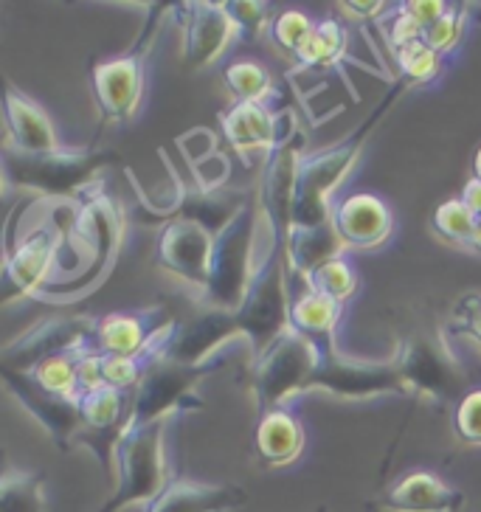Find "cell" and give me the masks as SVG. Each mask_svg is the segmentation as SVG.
Here are the masks:
<instances>
[{"instance_id":"obj_1","label":"cell","mask_w":481,"mask_h":512,"mask_svg":"<svg viewBox=\"0 0 481 512\" xmlns=\"http://www.w3.org/2000/svg\"><path fill=\"white\" fill-rule=\"evenodd\" d=\"M408 91L403 79L391 82L389 93L383 96V102L363 119L358 130H352L349 136L341 138L335 147L316 152V155H304L299 164V181H296V206H293V228H313L324 226L332 220V195L338 192V186L349 178V172L355 169L358 158L363 155V147L369 136L375 133V127L389 113L391 105L400 99V93Z\"/></svg>"},{"instance_id":"obj_2","label":"cell","mask_w":481,"mask_h":512,"mask_svg":"<svg viewBox=\"0 0 481 512\" xmlns=\"http://www.w3.org/2000/svg\"><path fill=\"white\" fill-rule=\"evenodd\" d=\"M79 206H82V231L88 237V265L82 268V273H76L71 282H54V285L40 287L31 296L34 302H85L88 296H93L105 285L107 273L119 262L127 220H124L119 200L107 195L105 181H99L79 197Z\"/></svg>"},{"instance_id":"obj_3","label":"cell","mask_w":481,"mask_h":512,"mask_svg":"<svg viewBox=\"0 0 481 512\" xmlns=\"http://www.w3.org/2000/svg\"><path fill=\"white\" fill-rule=\"evenodd\" d=\"M119 164L116 152L60 150L48 155H23L3 150L6 186L23 189L34 200H79L91 186L105 181L107 166Z\"/></svg>"},{"instance_id":"obj_4","label":"cell","mask_w":481,"mask_h":512,"mask_svg":"<svg viewBox=\"0 0 481 512\" xmlns=\"http://www.w3.org/2000/svg\"><path fill=\"white\" fill-rule=\"evenodd\" d=\"M166 428L169 420L124 431L116 445V490L96 512H121L127 507L150 504L166 490Z\"/></svg>"},{"instance_id":"obj_5","label":"cell","mask_w":481,"mask_h":512,"mask_svg":"<svg viewBox=\"0 0 481 512\" xmlns=\"http://www.w3.org/2000/svg\"><path fill=\"white\" fill-rule=\"evenodd\" d=\"M164 9L169 6H158V12L147 17L141 37L127 54L99 60L93 65L91 88L105 127H121L136 119V113L141 110L144 91H147V60H150L152 43L158 37Z\"/></svg>"},{"instance_id":"obj_6","label":"cell","mask_w":481,"mask_h":512,"mask_svg":"<svg viewBox=\"0 0 481 512\" xmlns=\"http://www.w3.org/2000/svg\"><path fill=\"white\" fill-rule=\"evenodd\" d=\"M318 366H321L318 349L307 338H301L299 332L287 330L248 369L259 417H265L271 411H287L290 403H296L299 397L310 394Z\"/></svg>"},{"instance_id":"obj_7","label":"cell","mask_w":481,"mask_h":512,"mask_svg":"<svg viewBox=\"0 0 481 512\" xmlns=\"http://www.w3.org/2000/svg\"><path fill=\"white\" fill-rule=\"evenodd\" d=\"M290 307L293 302L287 293L285 248H279L259 268L248 299L242 304L240 313L234 316L242 349L248 355V369L290 330Z\"/></svg>"},{"instance_id":"obj_8","label":"cell","mask_w":481,"mask_h":512,"mask_svg":"<svg viewBox=\"0 0 481 512\" xmlns=\"http://www.w3.org/2000/svg\"><path fill=\"white\" fill-rule=\"evenodd\" d=\"M206 375H209V369L181 366L172 361L155 363L147 377L141 380V386L133 392L121 434L130 428L152 425V422H172L186 411L203 408V400L197 397V386L203 383Z\"/></svg>"},{"instance_id":"obj_9","label":"cell","mask_w":481,"mask_h":512,"mask_svg":"<svg viewBox=\"0 0 481 512\" xmlns=\"http://www.w3.org/2000/svg\"><path fill=\"white\" fill-rule=\"evenodd\" d=\"M217 234L220 231H214L209 223L189 217V214H178V217L166 220L158 234L155 265L189 290H195L197 296L209 285Z\"/></svg>"},{"instance_id":"obj_10","label":"cell","mask_w":481,"mask_h":512,"mask_svg":"<svg viewBox=\"0 0 481 512\" xmlns=\"http://www.w3.org/2000/svg\"><path fill=\"white\" fill-rule=\"evenodd\" d=\"M62 248H68V240L51 217L34 223L26 234L20 231V240L6 245L3 302L12 304L17 299H31L48 282V273L57 265Z\"/></svg>"},{"instance_id":"obj_11","label":"cell","mask_w":481,"mask_h":512,"mask_svg":"<svg viewBox=\"0 0 481 512\" xmlns=\"http://www.w3.org/2000/svg\"><path fill=\"white\" fill-rule=\"evenodd\" d=\"M96 327H99V318L88 316V313L40 321V324H34L29 332H23L20 338H15L9 347L3 349L0 366L31 375L48 358L79 355L85 349H93Z\"/></svg>"},{"instance_id":"obj_12","label":"cell","mask_w":481,"mask_h":512,"mask_svg":"<svg viewBox=\"0 0 481 512\" xmlns=\"http://www.w3.org/2000/svg\"><path fill=\"white\" fill-rule=\"evenodd\" d=\"M304 136L299 130V119L293 110H285V136L279 147L265 161V175L256 186L262 211L276 228L279 240L285 242L293 231V206H296V181H299V164L304 152Z\"/></svg>"},{"instance_id":"obj_13","label":"cell","mask_w":481,"mask_h":512,"mask_svg":"<svg viewBox=\"0 0 481 512\" xmlns=\"http://www.w3.org/2000/svg\"><path fill=\"white\" fill-rule=\"evenodd\" d=\"M324 392L335 400H375L386 394H411L394 361H355L346 355L327 358L318 366L310 394Z\"/></svg>"},{"instance_id":"obj_14","label":"cell","mask_w":481,"mask_h":512,"mask_svg":"<svg viewBox=\"0 0 481 512\" xmlns=\"http://www.w3.org/2000/svg\"><path fill=\"white\" fill-rule=\"evenodd\" d=\"M175 17L181 26V57L186 68L206 71L226 54L237 34L226 3H175Z\"/></svg>"},{"instance_id":"obj_15","label":"cell","mask_w":481,"mask_h":512,"mask_svg":"<svg viewBox=\"0 0 481 512\" xmlns=\"http://www.w3.org/2000/svg\"><path fill=\"white\" fill-rule=\"evenodd\" d=\"M0 372H3V386L12 392V397L29 411L34 420L46 428L60 451L85 448L91 431L82 420L79 400H65V397H54V394L43 392L29 375L15 372V369L0 366Z\"/></svg>"},{"instance_id":"obj_16","label":"cell","mask_w":481,"mask_h":512,"mask_svg":"<svg viewBox=\"0 0 481 512\" xmlns=\"http://www.w3.org/2000/svg\"><path fill=\"white\" fill-rule=\"evenodd\" d=\"M391 361L408 383L411 394H425L436 403L451 400L462 383L459 366L453 361L451 349L445 347V341H431V338L414 335L400 344Z\"/></svg>"},{"instance_id":"obj_17","label":"cell","mask_w":481,"mask_h":512,"mask_svg":"<svg viewBox=\"0 0 481 512\" xmlns=\"http://www.w3.org/2000/svg\"><path fill=\"white\" fill-rule=\"evenodd\" d=\"M220 130L245 164H254L256 155H265L268 161L285 136V110L273 113L268 102H231L220 113Z\"/></svg>"},{"instance_id":"obj_18","label":"cell","mask_w":481,"mask_h":512,"mask_svg":"<svg viewBox=\"0 0 481 512\" xmlns=\"http://www.w3.org/2000/svg\"><path fill=\"white\" fill-rule=\"evenodd\" d=\"M234 344H242L234 316L203 310V316H197L195 321L178 324V332L166 349V361L195 366V369H211L217 355H223Z\"/></svg>"},{"instance_id":"obj_19","label":"cell","mask_w":481,"mask_h":512,"mask_svg":"<svg viewBox=\"0 0 481 512\" xmlns=\"http://www.w3.org/2000/svg\"><path fill=\"white\" fill-rule=\"evenodd\" d=\"M332 223L341 234L346 251H377L394 234V214L389 203L369 192L338 200L332 209Z\"/></svg>"},{"instance_id":"obj_20","label":"cell","mask_w":481,"mask_h":512,"mask_svg":"<svg viewBox=\"0 0 481 512\" xmlns=\"http://www.w3.org/2000/svg\"><path fill=\"white\" fill-rule=\"evenodd\" d=\"M3 119H6V150L23 152V155H48V152L65 150L46 110L23 91H17L12 82H6Z\"/></svg>"},{"instance_id":"obj_21","label":"cell","mask_w":481,"mask_h":512,"mask_svg":"<svg viewBox=\"0 0 481 512\" xmlns=\"http://www.w3.org/2000/svg\"><path fill=\"white\" fill-rule=\"evenodd\" d=\"M465 493L428 470H414L391 482L380 496L383 512H462Z\"/></svg>"},{"instance_id":"obj_22","label":"cell","mask_w":481,"mask_h":512,"mask_svg":"<svg viewBox=\"0 0 481 512\" xmlns=\"http://www.w3.org/2000/svg\"><path fill=\"white\" fill-rule=\"evenodd\" d=\"M166 321L169 318H164L161 307H144L138 313L102 316L99 327H96V335H93V352L113 355V358H136Z\"/></svg>"},{"instance_id":"obj_23","label":"cell","mask_w":481,"mask_h":512,"mask_svg":"<svg viewBox=\"0 0 481 512\" xmlns=\"http://www.w3.org/2000/svg\"><path fill=\"white\" fill-rule=\"evenodd\" d=\"M248 501L237 484H203L192 479H172L144 512H234Z\"/></svg>"},{"instance_id":"obj_24","label":"cell","mask_w":481,"mask_h":512,"mask_svg":"<svg viewBox=\"0 0 481 512\" xmlns=\"http://www.w3.org/2000/svg\"><path fill=\"white\" fill-rule=\"evenodd\" d=\"M344 304L332 302L321 293L304 290L299 299L290 307V330L299 332L301 338H307L318 349L321 361L338 355V321H341Z\"/></svg>"},{"instance_id":"obj_25","label":"cell","mask_w":481,"mask_h":512,"mask_svg":"<svg viewBox=\"0 0 481 512\" xmlns=\"http://www.w3.org/2000/svg\"><path fill=\"white\" fill-rule=\"evenodd\" d=\"M346 245L341 234L335 231V223H324V226L313 228H293L290 237L285 240V265L287 273L293 276H313L318 268H324L327 262L344 256Z\"/></svg>"},{"instance_id":"obj_26","label":"cell","mask_w":481,"mask_h":512,"mask_svg":"<svg viewBox=\"0 0 481 512\" xmlns=\"http://www.w3.org/2000/svg\"><path fill=\"white\" fill-rule=\"evenodd\" d=\"M304 445H307V434L293 411H271L259 417L254 448L265 467H287L299 462Z\"/></svg>"},{"instance_id":"obj_27","label":"cell","mask_w":481,"mask_h":512,"mask_svg":"<svg viewBox=\"0 0 481 512\" xmlns=\"http://www.w3.org/2000/svg\"><path fill=\"white\" fill-rule=\"evenodd\" d=\"M346 54H349V31L341 20L324 17L316 23L296 62L307 71H335L346 60Z\"/></svg>"},{"instance_id":"obj_28","label":"cell","mask_w":481,"mask_h":512,"mask_svg":"<svg viewBox=\"0 0 481 512\" xmlns=\"http://www.w3.org/2000/svg\"><path fill=\"white\" fill-rule=\"evenodd\" d=\"M0 512H46V487L37 473L6 467L0 482Z\"/></svg>"},{"instance_id":"obj_29","label":"cell","mask_w":481,"mask_h":512,"mask_svg":"<svg viewBox=\"0 0 481 512\" xmlns=\"http://www.w3.org/2000/svg\"><path fill=\"white\" fill-rule=\"evenodd\" d=\"M431 228L436 231V237H442L445 242H451L456 248H465V251H476V217L470 214L465 203L456 197V200H445L439 203L431 217Z\"/></svg>"},{"instance_id":"obj_30","label":"cell","mask_w":481,"mask_h":512,"mask_svg":"<svg viewBox=\"0 0 481 512\" xmlns=\"http://www.w3.org/2000/svg\"><path fill=\"white\" fill-rule=\"evenodd\" d=\"M223 82H226V91L231 93V99L242 102V105H248V102H268V96L273 93L268 68L254 60H237L226 65Z\"/></svg>"},{"instance_id":"obj_31","label":"cell","mask_w":481,"mask_h":512,"mask_svg":"<svg viewBox=\"0 0 481 512\" xmlns=\"http://www.w3.org/2000/svg\"><path fill=\"white\" fill-rule=\"evenodd\" d=\"M304 285H307V290H313V293H321V296H327L332 302L344 304L358 293L361 282H358L355 268L346 262V256H338V259L327 262L324 268H318L313 276H307Z\"/></svg>"},{"instance_id":"obj_32","label":"cell","mask_w":481,"mask_h":512,"mask_svg":"<svg viewBox=\"0 0 481 512\" xmlns=\"http://www.w3.org/2000/svg\"><path fill=\"white\" fill-rule=\"evenodd\" d=\"M391 57L397 62V71H400L397 79H403L408 88L434 82L436 76L442 74V62H445V57H439L434 48L425 46V40L414 43V46L400 48Z\"/></svg>"},{"instance_id":"obj_33","label":"cell","mask_w":481,"mask_h":512,"mask_svg":"<svg viewBox=\"0 0 481 512\" xmlns=\"http://www.w3.org/2000/svg\"><path fill=\"white\" fill-rule=\"evenodd\" d=\"M31 380L54 397L65 400H79V375H76V355H57L43 361L34 372Z\"/></svg>"},{"instance_id":"obj_34","label":"cell","mask_w":481,"mask_h":512,"mask_svg":"<svg viewBox=\"0 0 481 512\" xmlns=\"http://www.w3.org/2000/svg\"><path fill=\"white\" fill-rule=\"evenodd\" d=\"M313 29H316V20L313 17H307L299 9H285V12H276L273 15L271 34L268 37H271L273 46L279 48L282 54L296 60L301 54V48L307 46Z\"/></svg>"},{"instance_id":"obj_35","label":"cell","mask_w":481,"mask_h":512,"mask_svg":"<svg viewBox=\"0 0 481 512\" xmlns=\"http://www.w3.org/2000/svg\"><path fill=\"white\" fill-rule=\"evenodd\" d=\"M470 6L459 3V6H448V12L436 20L431 29L425 31V46L434 48L439 57H448L456 51V46L462 43L467 29V20H470Z\"/></svg>"},{"instance_id":"obj_36","label":"cell","mask_w":481,"mask_h":512,"mask_svg":"<svg viewBox=\"0 0 481 512\" xmlns=\"http://www.w3.org/2000/svg\"><path fill=\"white\" fill-rule=\"evenodd\" d=\"M226 12L237 26V34L245 43H259L265 34H271L273 15L268 12V3L256 0H226Z\"/></svg>"},{"instance_id":"obj_37","label":"cell","mask_w":481,"mask_h":512,"mask_svg":"<svg viewBox=\"0 0 481 512\" xmlns=\"http://www.w3.org/2000/svg\"><path fill=\"white\" fill-rule=\"evenodd\" d=\"M445 332L459 335L481 349V293L470 290L456 299L451 310V324L445 327Z\"/></svg>"},{"instance_id":"obj_38","label":"cell","mask_w":481,"mask_h":512,"mask_svg":"<svg viewBox=\"0 0 481 512\" xmlns=\"http://www.w3.org/2000/svg\"><path fill=\"white\" fill-rule=\"evenodd\" d=\"M380 31H383V37H386V43H389L391 54L400 51V48L414 46V43H422V40H425V29H422L414 17L408 15L400 3H397L391 12H386V15L380 17Z\"/></svg>"},{"instance_id":"obj_39","label":"cell","mask_w":481,"mask_h":512,"mask_svg":"<svg viewBox=\"0 0 481 512\" xmlns=\"http://www.w3.org/2000/svg\"><path fill=\"white\" fill-rule=\"evenodd\" d=\"M453 428H456V437L465 445L481 448V389L467 392L459 400L456 414H453Z\"/></svg>"},{"instance_id":"obj_40","label":"cell","mask_w":481,"mask_h":512,"mask_svg":"<svg viewBox=\"0 0 481 512\" xmlns=\"http://www.w3.org/2000/svg\"><path fill=\"white\" fill-rule=\"evenodd\" d=\"M192 175H195V186L200 192L217 195V192L226 189L228 178H231V161H228L226 152L217 150L211 158H206L203 164H197L195 169H192Z\"/></svg>"},{"instance_id":"obj_41","label":"cell","mask_w":481,"mask_h":512,"mask_svg":"<svg viewBox=\"0 0 481 512\" xmlns=\"http://www.w3.org/2000/svg\"><path fill=\"white\" fill-rule=\"evenodd\" d=\"M175 144H178V150L186 158V164L195 169L197 164H203L206 158H211L214 152L220 150L217 147V136L206 130V127H195V130H189V133H183V136L175 138Z\"/></svg>"},{"instance_id":"obj_42","label":"cell","mask_w":481,"mask_h":512,"mask_svg":"<svg viewBox=\"0 0 481 512\" xmlns=\"http://www.w3.org/2000/svg\"><path fill=\"white\" fill-rule=\"evenodd\" d=\"M400 6H403L408 15L414 17L425 31L431 29L436 20L448 12V3H439V0H408V3H400Z\"/></svg>"},{"instance_id":"obj_43","label":"cell","mask_w":481,"mask_h":512,"mask_svg":"<svg viewBox=\"0 0 481 512\" xmlns=\"http://www.w3.org/2000/svg\"><path fill=\"white\" fill-rule=\"evenodd\" d=\"M338 9L344 12L346 17L358 20V23H369V20H380L386 15V3L380 0H372V3H358V0H346V3H338Z\"/></svg>"},{"instance_id":"obj_44","label":"cell","mask_w":481,"mask_h":512,"mask_svg":"<svg viewBox=\"0 0 481 512\" xmlns=\"http://www.w3.org/2000/svg\"><path fill=\"white\" fill-rule=\"evenodd\" d=\"M459 200H462L467 209H470L473 217H481V181L470 178V181L465 183V189H462V197H459Z\"/></svg>"},{"instance_id":"obj_45","label":"cell","mask_w":481,"mask_h":512,"mask_svg":"<svg viewBox=\"0 0 481 512\" xmlns=\"http://www.w3.org/2000/svg\"><path fill=\"white\" fill-rule=\"evenodd\" d=\"M473 178H476V181H481V147H479V152H476V158H473Z\"/></svg>"},{"instance_id":"obj_46","label":"cell","mask_w":481,"mask_h":512,"mask_svg":"<svg viewBox=\"0 0 481 512\" xmlns=\"http://www.w3.org/2000/svg\"><path fill=\"white\" fill-rule=\"evenodd\" d=\"M476 251L481 254V217H476Z\"/></svg>"},{"instance_id":"obj_47","label":"cell","mask_w":481,"mask_h":512,"mask_svg":"<svg viewBox=\"0 0 481 512\" xmlns=\"http://www.w3.org/2000/svg\"><path fill=\"white\" fill-rule=\"evenodd\" d=\"M318 512H327V507H318Z\"/></svg>"}]
</instances>
